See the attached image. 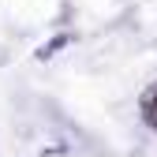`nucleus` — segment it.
I'll return each instance as SVG.
<instances>
[{
	"label": "nucleus",
	"mask_w": 157,
	"mask_h": 157,
	"mask_svg": "<svg viewBox=\"0 0 157 157\" xmlns=\"http://www.w3.org/2000/svg\"><path fill=\"white\" fill-rule=\"evenodd\" d=\"M146 120H150V127H157V90L146 97Z\"/></svg>",
	"instance_id": "f257e3e1"
}]
</instances>
